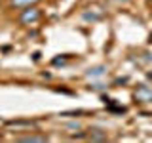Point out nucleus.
Here are the masks:
<instances>
[{
	"instance_id": "1",
	"label": "nucleus",
	"mask_w": 152,
	"mask_h": 143,
	"mask_svg": "<svg viewBox=\"0 0 152 143\" xmlns=\"http://www.w3.org/2000/svg\"><path fill=\"white\" fill-rule=\"evenodd\" d=\"M40 10L34 8V6H27L25 10L21 12V15H19V21L23 23V25H34V23L40 19Z\"/></svg>"
},
{
	"instance_id": "2",
	"label": "nucleus",
	"mask_w": 152,
	"mask_h": 143,
	"mask_svg": "<svg viewBox=\"0 0 152 143\" xmlns=\"http://www.w3.org/2000/svg\"><path fill=\"white\" fill-rule=\"evenodd\" d=\"M135 99H137V101H145V103L152 101V88H150V86H141V88H137Z\"/></svg>"
},
{
	"instance_id": "3",
	"label": "nucleus",
	"mask_w": 152,
	"mask_h": 143,
	"mask_svg": "<svg viewBox=\"0 0 152 143\" xmlns=\"http://www.w3.org/2000/svg\"><path fill=\"white\" fill-rule=\"evenodd\" d=\"M38 0H12L13 8H27V6H34Z\"/></svg>"
},
{
	"instance_id": "4",
	"label": "nucleus",
	"mask_w": 152,
	"mask_h": 143,
	"mask_svg": "<svg viewBox=\"0 0 152 143\" xmlns=\"http://www.w3.org/2000/svg\"><path fill=\"white\" fill-rule=\"evenodd\" d=\"M104 74V67H95V69H89L88 76H101Z\"/></svg>"
},
{
	"instance_id": "5",
	"label": "nucleus",
	"mask_w": 152,
	"mask_h": 143,
	"mask_svg": "<svg viewBox=\"0 0 152 143\" xmlns=\"http://www.w3.org/2000/svg\"><path fill=\"white\" fill-rule=\"evenodd\" d=\"M21 141H46V137H42V136H27V137H21Z\"/></svg>"
},
{
	"instance_id": "6",
	"label": "nucleus",
	"mask_w": 152,
	"mask_h": 143,
	"mask_svg": "<svg viewBox=\"0 0 152 143\" xmlns=\"http://www.w3.org/2000/svg\"><path fill=\"white\" fill-rule=\"evenodd\" d=\"M118 2H129V0H118Z\"/></svg>"
}]
</instances>
